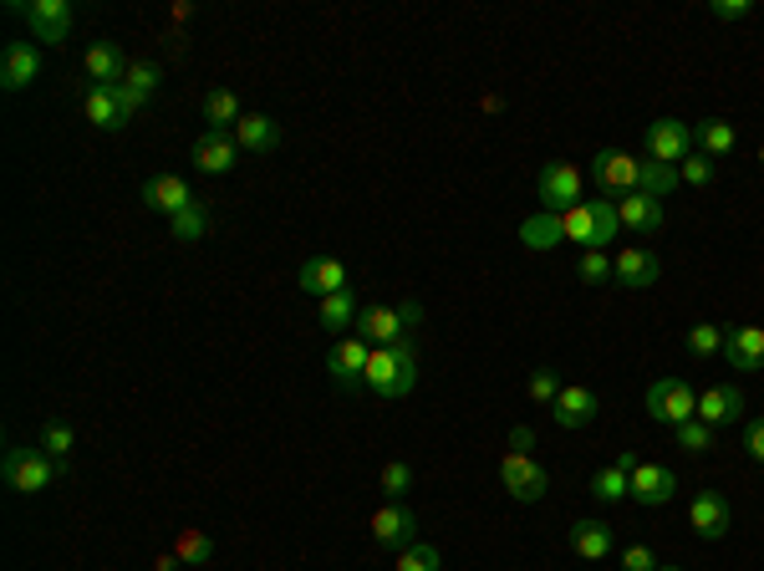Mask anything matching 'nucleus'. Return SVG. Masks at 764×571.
Returning <instances> with one entry per match:
<instances>
[{
  "mask_svg": "<svg viewBox=\"0 0 764 571\" xmlns=\"http://www.w3.org/2000/svg\"><path fill=\"white\" fill-rule=\"evenodd\" d=\"M565 541H571V551L582 556V561H607L612 546H616L612 525H601V521H576L571 531H565Z\"/></svg>",
  "mask_w": 764,
  "mask_h": 571,
  "instance_id": "obj_27",
  "label": "nucleus"
},
{
  "mask_svg": "<svg viewBox=\"0 0 764 571\" xmlns=\"http://www.w3.org/2000/svg\"><path fill=\"white\" fill-rule=\"evenodd\" d=\"M520 240H525L531 251H550V245H561V219L540 210V215H531L520 225Z\"/></svg>",
  "mask_w": 764,
  "mask_h": 571,
  "instance_id": "obj_33",
  "label": "nucleus"
},
{
  "mask_svg": "<svg viewBox=\"0 0 764 571\" xmlns=\"http://www.w3.org/2000/svg\"><path fill=\"white\" fill-rule=\"evenodd\" d=\"M556 219H561V240H576L586 251H597V200L571 204V210H561Z\"/></svg>",
  "mask_w": 764,
  "mask_h": 571,
  "instance_id": "obj_29",
  "label": "nucleus"
},
{
  "mask_svg": "<svg viewBox=\"0 0 764 571\" xmlns=\"http://www.w3.org/2000/svg\"><path fill=\"white\" fill-rule=\"evenodd\" d=\"M597 408H601V398L586 383H565L556 393V404H550V419H556V429H586V423L597 419Z\"/></svg>",
  "mask_w": 764,
  "mask_h": 571,
  "instance_id": "obj_14",
  "label": "nucleus"
},
{
  "mask_svg": "<svg viewBox=\"0 0 764 571\" xmlns=\"http://www.w3.org/2000/svg\"><path fill=\"white\" fill-rule=\"evenodd\" d=\"M408 485H413V470L403 465V459H387L378 474V490H382V500H403L408 495Z\"/></svg>",
  "mask_w": 764,
  "mask_h": 571,
  "instance_id": "obj_36",
  "label": "nucleus"
},
{
  "mask_svg": "<svg viewBox=\"0 0 764 571\" xmlns=\"http://www.w3.org/2000/svg\"><path fill=\"white\" fill-rule=\"evenodd\" d=\"M760 164H764V143H760Z\"/></svg>",
  "mask_w": 764,
  "mask_h": 571,
  "instance_id": "obj_50",
  "label": "nucleus"
},
{
  "mask_svg": "<svg viewBox=\"0 0 764 571\" xmlns=\"http://www.w3.org/2000/svg\"><path fill=\"white\" fill-rule=\"evenodd\" d=\"M499 485H505V495L510 500H520V505H535L540 495L550 490V474L535 465L531 454H520V449H510L505 459H499Z\"/></svg>",
  "mask_w": 764,
  "mask_h": 571,
  "instance_id": "obj_5",
  "label": "nucleus"
},
{
  "mask_svg": "<svg viewBox=\"0 0 764 571\" xmlns=\"http://www.w3.org/2000/svg\"><path fill=\"white\" fill-rule=\"evenodd\" d=\"M168 230H174V240H204V230H209L204 204H189L183 215H174V219H168Z\"/></svg>",
  "mask_w": 764,
  "mask_h": 571,
  "instance_id": "obj_38",
  "label": "nucleus"
},
{
  "mask_svg": "<svg viewBox=\"0 0 764 571\" xmlns=\"http://www.w3.org/2000/svg\"><path fill=\"white\" fill-rule=\"evenodd\" d=\"M234 134H215V128H204L200 138H194V168L200 174H230L234 168Z\"/></svg>",
  "mask_w": 764,
  "mask_h": 571,
  "instance_id": "obj_24",
  "label": "nucleus"
},
{
  "mask_svg": "<svg viewBox=\"0 0 764 571\" xmlns=\"http://www.w3.org/2000/svg\"><path fill=\"white\" fill-rule=\"evenodd\" d=\"M240 118H245V107H240V98H234L230 87H215V92L204 98V123H209L215 134H234Z\"/></svg>",
  "mask_w": 764,
  "mask_h": 571,
  "instance_id": "obj_30",
  "label": "nucleus"
},
{
  "mask_svg": "<svg viewBox=\"0 0 764 571\" xmlns=\"http://www.w3.org/2000/svg\"><path fill=\"white\" fill-rule=\"evenodd\" d=\"M398 571H444V556L429 541H413L408 551H398Z\"/></svg>",
  "mask_w": 764,
  "mask_h": 571,
  "instance_id": "obj_37",
  "label": "nucleus"
},
{
  "mask_svg": "<svg viewBox=\"0 0 764 571\" xmlns=\"http://www.w3.org/2000/svg\"><path fill=\"white\" fill-rule=\"evenodd\" d=\"M372 541H378L382 551H408V546L418 541L413 510H408L403 500H387L378 516H372Z\"/></svg>",
  "mask_w": 764,
  "mask_h": 571,
  "instance_id": "obj_11",
  "label": "nucleus"
},
{
  "mask_svg": "<svg viewBox=\"0 0 764 571\" xmlns=\"http://www.w3.org/2000/svg\"><path fill=\"white\" fill-rule=\"evenodd\" d=\"M525 388H531V398H535V404H556V393H561V378H556V368H531V383H525Z\"/></svg>",
  "mask_w": 764,
  "mask_h": 571,
  "instance_id": "obj_42",
  "label": "nucleus"
},
{
  "mask_svg": "<svg viewBox=\"0 0 764 571\" xmlns=\"http://www.w3.org/2000/svg\"><path fill=\"white\" fill-rule=\"evenodd\" d=\"M113 98H117V107H123V118H128V123H133L138 113H143V102H149V98H138V92H133L128 83H117V87H113Z\"/></svg>",
  "mask_w": 764,
  "mask_h": 571,
  "instance_id": "obj_46",
  "label": "nucleus"
},
{
  "mask_svg": "<svg viewBox=\"0 0 764 571\" xmlns=\"http://www.w3.org/2000/svg\"><path fill=\"white\" fill-rule=\"evenodd\" d=\"M658 276H663V266H658V255H652L648 245H627V251L612 261V281L622 286V291H648Z\"/></svg>",
  "mask_w": 764,
  "mask_h": 571,
  "instance_id": "obj_15",
  "label": "nucleus"
},
{
  "mask_svg": "<svg viewBox=\"0 0 764 571\" xmlns=\"http://www.w3.org/2000/svg\"><path fill=\"white\" fill-rule=\"evenodd\" d=\"M744 454L754 459V465H764V419H754L744 429Z\"/></svg>",
  "mask_w": 764,
  "mask_h": 571,
  "instance_id": "obj_47",
  "label": "nucleus"
},
{
  "mask_svg": "<svg viewBox=\"0 0 764 571\" xmlns=\"http://www.w3.org/2000/svg\"><path fill=\"white\" fill-rule=\"evenodd\" d=\"M627 495L637 505H667L678 495V474L667 470V465H637L627 474Z\"/></svg>",
  "mask_w": 764,
  "mask_h": 571,
  "instance_id": "obj_16",
  "label": "nucleus"
},
{
  "mask_svg": "<svg viewBox=\"0 0 764 571\" xmlns=\"http://www.w3.org/2000/svg\"><path fill=\"white\" fill-rule=\"evenodd\" d=\"M143 204L174 219V215H183L189 204H200V200L189 194V179H179V174H153V179H143Z\"/></svg>",
  "mask_w": 764,
  "mask_h": 571,
  "instance_id": "obj_19",
  "label": "nucleus"
},
{
  "mask_svg": "<svg viewBox=\"0 0 764 571\" xmlns=\"http://www.w3.org/2000/svg\"><path fill=\"white\" fill-rule=\"evenodd\" d=\"M158 83H164V72L153 67V62H133V72H128V87H133L138 98H153V92H158Z\"/></svg>",
  "mask_w": 764,
  "mask_h": 571,
  "instance_id": "obj_43",
  "label": "nucleus"
},
{
  "mask_svg": "<svg viewBox=\"0 0 764 571\" xmlns=\"http://www.w3.org/2000/svg\"><path fill=\"white\" fill-rule=\"evenodd\" d=\"M301 291L316 296V302H327V296H336V291H352V276L336 255H311V261L301 266Z\"/></svg>",
  "mask_w": 764,
  "mask_h": 571,
  "instance_id": "obj_13",
  "label": "nucleus"
},
{
  "mask_svg": "<svg viewBox=\"0 0 764 571\" xmlns=\"http://www.w3.org/2000/svg\"><path fill=\"white\" fill-rule=\"evenodd\" d=\"M724 327H714V321H693L688 327V353L693 357H714V353H724Z\"/></svg>",
  "mask_w": 764,
  "mask_h": 571,
  "instance_id": "obj_34",
  "label": "nucleus"
},
{
  "mask_svg": "<svg viewBox=\"0 0 764 571\" xmlns=\"http://www.w3.org/2000/svg\"><path fill=\"white\" fill-rule=\"evenodd\" d=\"M367 357H372V347H367L362 337H342V342L332 347V357H327V372H332V383H336V388H362Z\"/></svg>",
  "mask_w": 764,
  "mask_h": 571,
  "instance_id": "obj_17",
  "label": "nucleus"
},
{
  "mask_svg": "<svg viewBox=\"0 0 764 571\" xmlns=\"http://www.w3.org/2000/svg\"><path fill=\"white\" fill-rule=\"evenodd\" d=\"M678 179H683V185H693V189H709V185H714V158L693 149V153H688V158L678 164Z\"/></svg>",
  "mask_w": 764,
  "mask_h": 571,
  "instance_id": "obj_40",
  "label": "nucleus"
},
{
  "mask_svg": "<svg viewBox=\"0 0 764 571\" xmlns=\"http://www.w3.org/2000/svg\"><path fill=\"white\" fill-rule=\"evenodd\" d=\"M642 143H648L652 164L678 168L683 158L693 153V123H683V118H658V123H648V134H642Z\"/></svg>",
  "mask_w": 764,
  "mask_h": 571,
  "instance_id": "obj_7",
  "label": "nucleus"
},
{
  "mask_svg": "<svg viewBox=\"0 0 764 571\" xmlns=\"http://www.w3.org/2000/svg\"><path fill=\"white\" fill-rule=\"evenodd\" d=\"M418 383V353L413 342H398V347H372L367 357V378L362 388L382 404H393V398H408Z\"/></svg>",
  "mask_w": 764,
  "mask_h": 571,
  "instance_id": "obj_1",
  "label": "nucleus"
},
{
  "mask_svg": "<svg viewBox=\"0 0 764 571\" xmlns=\"http://www.w3.org/2000/svg\"><path fill=\"white\" fill-rule=\"evenodd\" d=\"M418 321H423V306L418 302H403V306H362L357 312V337L367 347H398L408 342Z\"/></svg>",
  "mask_w": 764,
  "mask_h": 571,
  "instance_id": "obj_2",
  "label": "nucleus"
},
{
  "mask_svg": "<svg viewBox=\"0 0 764 571\" xmlns=\"http://www.w3.org/2000/svg\"><path fill=\"white\" fill-rule=\"evenodd\" d=\"M709 16L724 21V26H734V21H749V16H754V5H749V0H714V5H709Z\"/></svg>",
  "mask_w": 764,
  "mask_h": 571,
  "instance_id": "obj_44",
  "label": "nucleus"
},
{
  "mask_svg": "<svg viewBox=\"0 0 764 571\" xmlns=\"http://www.w3.org/2000/svg\"><path fill=\"white\" fill-rule=\"evenodd\" d=\"M688 525H693L698 541H724L734 525L729 500H724L718 490H698L693 500H688Z\"/></svg>",
  "mask_w": 764,
  "mask_h": 571,
  "instance_id": "obj_10",
  "label": "nucleus"
},
{
  "mask_svg": "<svg viewBox=\"0 0 764 571\" xmlns=\"http://www.w3.org/2000/svg\"><path fill=\"white\" fill-rule=\"evenodd\" d=\"M673 434H678V449L683 454H709V449H714V429H709V423H698V419L678 423Z\"/></svg>",
  "mask_w": 764,
  "mask_h": 571,
  "instance_id": "obj_39",
  "label": "nucleus"
},
{
  "mask_svg": "<svg viewBox=\"0 0 764 571\" xmlns=\"http://www.w3.org/2000/svg\"><path fill=\"white\" fill-rule=\"evenodd\" d=\"M693 149L709 153V158H729V153L739 149V128H734L729 118H703V123H693Z\"/></svg>",
  "mask_w": 764,
  "mask_h": 571,
  "instance_id": "obj_28",
  "label": "nucleus"
},
{
  "mask_svg": "<svg viewBox=\"0 0 764 571\" xmlns=\"http://www.w3.org/2000/svg\"><path fill=\"white\" fill-rule=\"evenodd\" d=\"M0 474H5V485L16 490V495H41V490L62 474V465H56L47 449H5Z\"/></svg>",
  "mask_w": 764,
  "mask_h": 571,
  "instance_id": "obj_3",
  "label": "nucleus"
},
{
  "mask_svg": "<svg viewBox=\"0 0 764 571\" xmlns=\"http://www.w3.org/2000/svg\"><path fill=\"white\" fill-rule=\"evenodd\" d=\"M531 444H535V429H531V423H515V429H510V449L531 454Z\"/></svg>",
  "mask_w": 764,
  "mask_h": 571,
  "instance_id": "obj_48",
  "label": "nucleus"
},
{
  "mask_svg": "<svg viewBox=\"0 0 764 571\" xmlns=\"http://www.w3.org/2000/svg\"><path fill=\"white\" fill-rule=\"evenodd\" d=\"M658 571H683V567H658Z\"/></svg>",
  "mask_w": 764,
  "mask_h": 571,
  "instance_id": "obj_49",
  "label": "nucleus"
},
{
  "mask_svg": "<svg viewBox=\"0 0 764 571\" xmlns=\"http://www.w3.org/2000/svg\"><path fill=\"white\" fill-rule=\"evenodd\" d=\"M174 556H179L183 567H204V561L215 556V541H209V531H183L179 546H174Z\"/></svg>",
  "mask_w": 764,
  "mask_h": 571,
  "instance_id": "obj_35",
  "label": "nucleus"
},
{
  "mask_svg": "<svg viewBox=\"0 0 764 571\" xmlns=\"http://www.w3.org/2000/svg\"><path fill=\"white\" fill-rule=\"evenodd\" d=\"M724 357H729V368H739V372H764V327H729Z\"/></svg>",
  "mask_w": 764,
  "mask_h": 571,
  "instance_id": "obj_23",
  "label": "nucleus"
},
{
  "mask_svg": "<svg viewBox=\"0 0 764 571\" xmlns=\"http://www.w3.org/2000/svg\"><path fill=\"white\" fill-rule=\"evenodd\" d=\"M36 77H41V51L31 41H11L5 56H0V87L5 92H26Z\"/></svg>",
  "mask_w": 764,
  "mask_h": 571,
  "instance_id": "obj_20",
  "label": "nucleus"
},
{
  "mask_svg": "<svg viewBox=\"0 0 764 571\" xmlns=\"http://www.w3.org/2000/svg\"><path fill=\"white\" fill-rule=\"evenodd\" d=\"M698 423H709V429H729V423H739L744 419V393L739 388H724V383H714V388H703L698 393V414H693Z\"/></svg>",
  "mask_w": 764,
  "mask_h": 571,
  "instance_id": "obj_12",
  "label": "nucleus"
},
{
  "mask_svg": "<svg viewBox=\"0 0 764 571\" xmlns=\"http://www.w3.org/2000/svg\"><path fill=\"white\" fill-rule=\"evenodd\" d=\"M648 414L658 423H688L698 414V393L693 383H683V378H658V383H648Z\"/></svg>",
  "mask_w": 764,
  "mask_h": 571,
  "instance_id": "obj_6",
  "label": "nucleus"
},
{
  "mask_svg": "<svg viewBox=\"0 0 764 571\" xmlns=\"http://www.w3.org/2000/svg\"><path fill=\"white\" fill-rule=\"evenodd\" d=\"M535 194H540V210L546 215H561L571 204H582V168L576 164H546L540 179H535Z\"/></svg>",
  "mask_w": 764,
  "mask_h": 571,
  "instance_id": "obj_8",
  "label": "nucleus"
},
{
  "mask_svg": "<svg viewBox=\"0 0 764 571\" xmlns=\"http://www.w3.org/2000/svg\"><path fill=\"white\" fill-rule=\"evenodd\" d=\"M357 312H362V306H357V296H352V291H336V296H327V302H321V312H316V317H321V332L342 337L347 327H357Z\"/></svg>",
  "mask_w": 764,
  "mask_h": 571,
  "instance_id": "obj_31",
  "label": "nucleus"
},
{
  "mask_svg": "<svg viewBox=\"0 0 764 571\" xmlns=\"http://www.w3.org/2000/svg\"><path fill=\"white\" fill-rule=\"evenodd\" d=\"M637 465H642V459H637V454H632V449H616L612 459H607V465H601V470L591 474V495H597L601 505L627 500V474L637 470Z\"/></svg>",
  "mask_w": 764,
  "mask_h": 571,
  "instance_id": "obj_21",
  "label": "nucleus"
},
{
  "mask_svg": "<svg viewBox=\"0 0 764 571\" xmlns=\"http://www.w3.org/2000/svg\"><path fill=\"white\" fill-rule=\"evenodd\" d=\"M36 449H47L51 459H56V465L67 470V465H72V449H77V434H72V423L47 419V423H41V444H36Z\"/></svg>",
  "mask_w": 764,
  "mask_h": 571,
  "instance_id": "obj_32",
  "label": "nucleus"
},
{
  "mask_svg": "<svg viewBox=\"0 0 764 571\" xmlns=\"http://www.w3.org/2000/svg\"><path fill=\"white\" fill-rule=\"evenodd\" d=\"M82 113H87V123H92V128H102V134L128 128V118H123V107H117V98H113V87L87 83L82 87Z\"/></svg>",
  "mask_w": 764,
  "mask_h": 571,
  "instance_id": "obj_26",
  "label": "nucleus"
},
{
  "mask_svg": "<svg viewBox=\"0 0 764 571\" xmlns=\"http://www.w3.org/2000/svg\"><path fill=\"white\" fill-rule=\"evenodd\" d=\"M234 143L245 153H276L281 149V123L266 118V113H245L234 123Z\"/></svg>",
  "mask_w": 764,
  "mask_h": 571,
  "instance_id": "obj_25",
  "label": "nucleus"
},
{
  "mask_svg": "<svg viewBox=\"0 0 764 571\" xmlns=\"http://www.w3.org/2000/svg\"><path fill=\"white\" fill-rule=\"evenodd\" d=\"M16 16L31 21V36L47 47H62L72 36V5L67 0H31V5H11Z\"/></svg>",
  "mask_w": 764,
  "mask_h": 571,
  "instance_id": "obj_9",
  "label": "nucleus"
},
{
  "mask_svg": "<svg viewBox=\"0 0 764 571\" xmlns=\"http://www.w3.org/2000/svg\"><path fill=\"white\" fill-rule=\"evenodd\" d=\"M622 571H658L652 546H627V551H622Z\"/></svg>",
  "mask_w": 764,
  "mask_h": 571,
  "instance_id": "obj_45",
  "label": "nucleus"
},
{
  "mask_svg": "<svg viewBox=\"0 0 764 571\" xmlns=\"http://www.w3.org/2000/svg\"><path fill=\"white\" fill-rule=\"evenodd\" d=\"M576 276H582L586 286L612 281V255H607V251H582V261H576Z\"/></svg>",
  "mask_w": 764,
  "mask_h": 571,
  "instance_id": "obj_41",
  "label": "nucleus"
},
{
  "mask_svg": "<svg viewBox=\"0 0 764 571\" xmlns=\"http://www.w3.org/2000/svg\"><path fill=\"white\" fill-rule=\"evenodd\" d=\"M616 215H622V230H637V236H652V230H663V200H652V194H642V189H632V194H622L616 200Z\"/></svg>",
  "mask_w": 764,
  "mask_h": 571,
  "instance_id": "obj_22",
  "label": "nucleus"
},
{
  "mask_svg": "<svg viewBox=\"0 0 764 571\" xmlns=\"http://www.w3.org/2000/svg\"><path fill=\"white\" fill-rule=\"evenodd\" d=\"M591 185L601 189V200H622V194L642 185V158H632L622 149H601L591 158Z\"/></svg>",
  "mask_w": 764,
  "mask_h": 571,
  "instance_id": "obj_4",
  "label": "nucleus"
},
{
  "mask_svg": "<svg viewBox=\"0 0 764 571\" xmlns=\"http://www.w3.org/2000/svg\"><path fill=\"white\" fill-rule=\"evenodd\" d=\"M82 67L87 77L98 87H117V83H128V72H133V62H128V51L117 47V41H92L82 56Z\"/></svg>",
  "mask_w": 764,
  "mask_h": 571,
  "instance_id": "obj_18",
  "label": "nucleus"
}]
</instances>
